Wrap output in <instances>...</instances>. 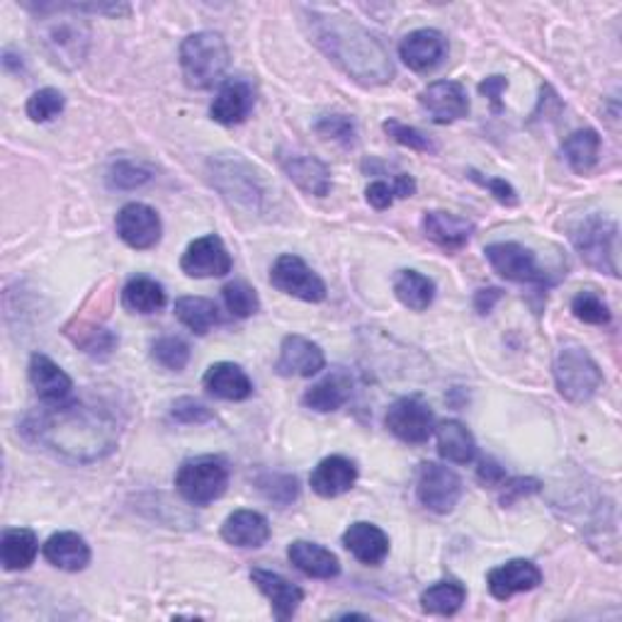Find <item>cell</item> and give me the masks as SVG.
<instances>
[{
    "label": "cell",
    "instance_id": "cell-5",
    "mask_svg": "<svg viewBox=\"0 0 622 622\" xmlns=\"http://www.w3.org/2000/svg\"><path fill=\"white\" fill-rule=\"evenodd\" d=\"M576 253L588 268L618 278V224L603 214L586 217L572 234Z\"/></svg>",
    "mask_w": 622,
    "mask_h": 622
},
{
    "label": "cell",
    "instance_id": "cell-22",
    "mask_svg": "<svg viewBox=\"0 0 622 622\" xmlns=\"http://www.w3.org/2000/svg\"><path fill=\"white\" fill-rule=\"evenodd\" d=\"M355 482H358L355 462L343 455H331L321 460L309 477L312 489L324 496V499H336V496L350 491L355 486Z\"/></svg>",
    "mask_w": 622,
    "mask_h": 622
},
{
    "label": "cell",
    "instance_id": "cell-11",
    "mask_svg": "<svg viewBox=\"0 0 622 622\" xmlns=\"http://www.w3.org/2000/svg\"><path fill=\"white\" fill-rule=\"evenodd\" d=\"M489 265L504 280L511 282H533V285H545L547 273L538 265L535 253L530 248L516 241H501L484 248Z\"/></svg>",
    "mask_w": 622,
    "mask_h": 622
},
{
    "label": "cell",
    "instance_id": "cell-1",
    "mask_svg": "<svg viewBox=\"0 0 622 622\" xmlns=\"http://www.w3.org/2000/svg\"><path fill=\"white\" fill-rule=\"evenodd\" d=\"M32 443L69 462H95L117 448L120 421L112 409L100 402L47 404V409L32 414L22 423Z\"/></svg>",
    "mask_w": 622,
    "mask_h": 622
},
{
    "label": "cell",
    "instance_id": "cell-31",
    "mask_svg": "<svg viewBox=\"0 0 622 622\" xmlns=\"http://www.w3.org/2000/svg\"><path fill=\"white\" fill-rule=\"evenodd\" d=\"M214 166V163H212ZM244 163L239 161H217L214 166V183L222 190V195L226 200L239 202V205L246 207H256V200H258V188H256V180L251 173H241Z\"/></svg>",
    "mask_w": 622,
    "mask_h": 622
},
{
    "label": "cell",
    "instance_id": "cell-17",
    "mask_svg": "<svg viewBox=\"0 0 622 622\" xmlns=\"http://www.w3.org/2000/svg\"><path fill=\"white\" fill-rule=\"evenodd\" d=\"M489 591L496 601H508L516 593L533 591L542 584V572L535 562L530 559H511L496 567L486 576Z\"/></svg>",
    "mask_w": 622,
    "mask_h": 622
},
{
    "label": "cell",
    "instance_id": "cell-41",
    "mask_svg": "<svg viewBox=\"0 0 622 622\" xmlns=\"http://www.w3.org/2000/svg\"><path fill=\"white\" fill-rule=\"evenodd\" d=\"M314 132L319 134L321 139L341 144L346 146V149L358 144V127L348 115H324L319 122L314 124Z\"/></svg>",
    "mask_w": 622,
    "mask_h": 622
},
{
    "label": "cell",
    "instance_id": "cell-8",
    "mask_svg": "<svg viewBox=\"0 0 622 622\" xmlns=\"http://www.w3.org/2000/svg\"><path fill=\"white\" fill-rule=\"evenodd\" d=\"M270 285L302 302L316 304L326 299V282L299 256L292 253L280 256L270 268Z\"/></svg>",
    "mask_w": 622,
    "mask_h": 622
},
{
    "label": "cell",
    "instance_id": "cell-50",
    "mask_svg": "<svg viewBox=\"0 0 622 622\" xmlns=\"http://www.w3.org/2000/svg\"><path fill=\"white\" fill-rule=\"evenodd\" d=\"M365 197L375 210H387L392 207V202L397 200V190H394V183L389 185L384 183V180H375V183L367 185Z\"/></svg>",
    "mask_w": 622,
    "mask_h": 622
},
{
    "label": "cell",
    "instance_id": "cell-42",
    "mask_svg": "<svg viewBox=\"0 0 622 622\" xmlns=\"http://www.w3.org/2000/svg\"><path fill=\"white\" fill-rule=\"evenodd\" d=\"M572 314L576 319L584 321V324H591V326H606L610 324V309L608 304L598 297L596 292H579L576 297L572 299Z\"/></svg>",
    "mask_w": 622,
    "mask_h": 622
},
{
    "label": "cell",
    "instance_id": "cell-27",
    "mask_svg": "<svg viewBox=\"0 0 622 622\" xmlns=\"http://www.w3.org/2000/svg\"><path fill=\"white\" fill-rule=\"evenodd\" d=\"M44 559L61 572H83L90 564V547L78 533H54L42 547Z\"/></svg>",
    "mask_w": 622,
    "mask_h": 622
},
{
    "label": "cell",
    "instance_id": "cell-35",
    "mask_svg": "<svg viewBox=\"0 0 622 622\" xmlns=\"http://www.w3.org/2000/svg\"><path fill=\"white\" fill-rule=\"evenodd\" d=\"M564 158L572 166L574 173L586 176L591 173L598 163V154H601V137L596 129H576L569 134L562 144Z\"/></svg>",
    "mask_w": 622,
    "mask_h": 622
},
{
    "label": "cell",
    "instance_id": "cell-33",
    "mask_svg": "<svg viewBox=\"0 0 622 622\" xmlns=\"http://www.w3.org/2000/svg\"><path fill=\"white\" fill-rule=\"evenodd\" d=\"M394 294L411 312H426L436 299V282L418 270H399L394 275Z\"/></svg>",
    "mask_w": 622,
    "mask_h": 622
},
{
    "label": "cell",
    "instance_id": "cell-23",
    "mask_svg": "<svg viewBox=\"0 0 622 622\" xmlns=\"http://www.w3.org/2000/svg\"><path fill=\"white\" fill-rule=\"evenodd\" d=\"M353 397V377L348 375L343 367H338L333 372H329L324 380H319L304 392V406L312 411L319 414H329V411H338L341 406H346Z\"/></svg>",
    "mask_w": 622,
    "mask_h": 622
},
{
    "label": "cell",
    "instance_id": "cell-7",
    "mask_svg": "<svg viewBox=\"0 0 622 622\" xmlns=\"http://www.w3.org/2000/svg\"><path fill=\"white\" fill-rule=\"evenodd\" d=\"M554 382L559 394L572 404H584L601 389L603 372L584 348H562L554 360Z\"/></svg>",
    "mask_w": 622,
    "mask_h": 622
},
{
    "label": "cell",
    "instance_id": "cell-40",
    "mask_svg": "<svg viewBox=\"0 0 622 622\" xmlns=\"http://www.w3.org/2000/svg\"><path fill=\"white\" fill-rule=\"evenodd\" d=\"M66 105V98L61 90H56V88H42L37 90V93H32V98L27 100V117L32 122H49L54 117H59L61 115V110Z\"/></svg>",
    "mask_w": 622,
    "mask_h": 622
},
{
    "label": "cell",
    "instance_id": "cell-24",
    "mask_svg": "<svg viewBox=\"0 0 622 622\" xmlns=\"http://www.w3.org/2000/svg\"><path fill=\"white\" fill-rule=\"evenodd\" d=\"M343 545L358 562L377 567L389 554V538L382 528L372 523H353L343 533Z\"/></svg>",
    "mask_w": 622,
    "mask_h": 622
},
{
    "label": "cell",
    "instance_id": "cell-25",
    "mask_svg": "<svg viewBox=\"0 0 622 622\" xmlns=\"http://www.w3.org/2000/svg\"><path fill=\"white\" fill-rule=\"evenodd\" d=\"M287 557L294 567H297L302 574L312 576V579L329 581L341 574V562H338L336 554L309 540L292 542L287 550Z\"/></svg>",
    "mask_w": 622,
    "mask_h": 622
},
{
    "label": "cell",
    "instance_id": "cell-12",
    "mask_svg": "<svg viewBox=\"0 0 622 622\" xmlns=\"http://www.w3.org/2000/svg\"><path fill=\"white\" fill-rule=\"evenodd\" d=\"M231 265L234 260L217 234L200 236L180 258V268L188 278H224L231 273Z\"/></svg>",
    "mask_w": 622,
    "mask_h": 622
},
{
    "label": "cell",
    "instance_id": "cell-47",
    "mask_svg": "<svg viewBox=\"0 0 622 622\" xmlns=\"http://www.w3.org/2000/svg\"><path fill=\"white\" fill-rule=\"evenodd\" d=\"M171 418H173L176 423H185V426L195 423V426H197V423L212 421L214 414H212V409H207L205 404H200V402H195V399L185 397V399H178V402L173 404Z\"/></svg>",
    "mask_w": 622,
    "mask_h": 622
},
{
    "label": "cell",
    "instance_id": "cell-15",
    "mask_svg": "<svg viewBox=\"0 0 622 622\" xmlns=\"http://www.w3.org/2000/svg\"><path fill=\"white\" fill-rule=\"evenodd\" d=\"M445 54H448V39L443 37V32L431 27L411 32V35H406L399 44L402 61L416 73H428L438 69V66L443 64Z\"/></svg>",
    "mask_w": 622,
    "mask_h": 622
},
{
    "label": "cell",
    "instance_id": "cell-39",
    "mask_svg": "<svg viewBox=\"0 0 622 622\" xmlns=\"http://www.w3.org/2000/svg\"><path fill=\"white\" fill-rule=\"evenodd\" d=\"M151 358L161 367L171 370V372H180V370H185L190 363V346L178 336H163L151 346Z\"/></svg>",
    "mask_w": 622,
    "mask_h": 622
},
{
    "label": "cell",
    "instance_id": "cell-2",
    "mask_svg": "<svg viewBox=\"0 0 622 622\" xmlns=\"http://www.w3.org/2000/svg\"><path fill=\"white\" fill-rule=\"evenodd\" d=\"M304 22H307L309 37L316 47L353 81L363 86H384L394 78V64L387 47L355 20L307 8Z\"/></svg>",
    "mask_w": 622,
    "mask_h": 622
},
{
    "label": "cell",
    "instance_id": "cell-6",
    "mask_svg": "<svg viewBox=\"0 0 622 622\" xmlns=\"http://www.w3.org/2000/svg\"><path fill=\"white\" fill-rule=\"evenodd\" d=\"M39 44L61 69H76L88 56L90 27L78 18H47L39 22Z\"/></svg>",
    "mask_w": 622,
    "mask_h": 622
},
{
    "label": "cell",
    "instance_id": "cell-48",
    "mask_svg": "<svg viewBox=\"0 0 622 622\" xmlns=\"http://www.w3.org/2000/svg\"><path fill=\"white\" fill-rule=\"evenodd\" d=\"M470 178L474 180V183L486 188L491 192V195L501 202V205H508V207H513L516 202H518V192L513 190L511 183H506L504 178H484L482 173L477 171H470Z\"/></svg>",
    "mask_w": 622,
    "mask_h": 622
},
{
    "label": "cell",
    "instance_id": "cell-32",
    "mask_svg": "<svg viewBox=\"0 0 622 622\" xmlns=\"http://www.w3.org/2000/svg\"><path fill=\"white\" fill-rule=\"evenodd\" d=\"M39 540L35 530L30 528H10L3 533V545H0V559L8 572L27 569L37 559Z\"/></svg>",
    "mask_w": 622,
    "mask_h": 622
},
{
    "label": "cell",
    "instance_id": "cell-3",
    "mask_svg": "<svg viewBox=\"0 0 622 622\" xmlns=\"http://www.w3.org/2000/svg\"><path fill=\"white\" fill-rule=\"evenodd\" d=\"M180 69L190 88L210 90L229 69V47L217 32H197L180 44Z\"/></svg>",
    "mask_w": 622,
    "mask_h": 622
},
{
    "label": "cell",
    "instance_id": "cell-52",
    "mask_svg": "<svg viewBox=\"0 0 622 622\" xmlns=\"http://www.w3.org/2000/svg\"><path fill=\"white\" fill-rule=\"evenodd\" d=\"M477 479L484 486H501L506 482V472H504V467L499 465V462L484 460L482 465H479V470H477Z\"/></svg>",
    "mask_w": 622,
    "mask_h": 622
},
{
    "label": "cell",
    "instance_id": "cell-10",
    "mask_svg": "<svg viewBox=\"0 0 622 622\" xmlns=\"http://www.w3.org/2000/svg\"><path fill=\"white\" fill-rule=\"evenodd\" d=\"M418 501L433 513H450L462 499V479L455 472L438 465V462H426L418 472L416 484Z\"/></svg>",
    "mask_w": 622,
    "mask_h": 622
},
{
    "label": "cell",
    "instance_id": "cell-49",
    "mask_svg": "<svg viewBox=\"0 0 622 622\" xmlns=\"http://www.w3.org/2000/svg\"><path fill=\"white\" fill-rule=\"evenodd\" d=\"M501 494V506H513L516 501L525 499V496H533L540 491V482L530 477H518V479H506Z\"/></svg>",
    "mask_w": 622,
    "mask_h": 622
},
{
    "label": "cell",
    "instance_id": "cell-51",
    "mask_svg": "<svg viewBox=\"0 0 622 622\" xmlns=\"http://www.w3.org/2000/svg\"><path fill=\"white\" fill-rule=\"evenodd\" d=\"M506 88H508V81L504 76H491V78H486L484 83H479V93L491 100L494 110H501V95Z\"/></svg>",
    "mask_w": 622,
    "mask_h": 622
},
{
    "label": "cell",
    "instance_id": "cell-30",
    "mask_svg": "<svg viewBox=\"0 0 622 622\" xmlns=\"http://www.w3.org/2000/svg\"><path fill=\"white\" fill-rule=\"evenodd\" d=\"M440 457L452 465H470L477 457V440L470 433V428L460 421H443L436 428Z\"/></svg>",
    "mask_w": 622,
    "mask_h": 622
},
{
    "label": "cell",
    "instance_id": "cell-9",
    "mask_svg": "<svg viewBox=\"0 0 622 622\" xmlns=\"http://www.w3.org/2000/svg\"><path fill=\"white\" fill-rule=\"evenodd\" d=\"M433 411L421 397H402L384 414V426L389 433L409 445H423L433 436Z\"/></svg>",
    "mask_w": 622,
    "mask_h": 622
},
{
    "label": "cell",
    "instance_id": "cell-43",
    "mask_svg": "<svg viewBox=\"0 0 622 622\" xmlns=\"http://www.w3.org/2000/svg\"><path fill=\"white\" fill-rule=\"evenodd\" d=\"M384 132L389 134V137L406 146V149H411V151H421V154H436L438 151V146L431 137H426V134L421 129H416V127H409V124H404V122H397V120H387L382 124Z\"/></svg>",
    "mask_w": 622,
    "mask_h": 622
},
{
    "label": "cell",
    "instance_id": "cell-19",
    "mask_svg": "<svg viewBox=\"0 0 622 622\" xmlns=\"http://www.w3.org/2000/svg\"><path fill=\"white\" fill-rule=\"evenodd\" d=\"M280 166L285 176L297 185L302 192L314 197H326L331 190V171L324 161L307 154H282Z\"/></svg>",
    "mask_w": 622,
    "mask_h": 622
},
{
    "label": "cell",
    "instance_id": "cell-29",
    "mask_svg": "<svg viewBox=\"0 0 622 622\" xmlns=\"http://www.w3.org/2000/svg\"><path fill=\"white\" fill-rule=\"evenodd\" d=\"M222 538L234 547H263L270 540L268 518L258 511H234L224 520Z\"/></svg>",
    "mask_w": 622,
    "mask_h": 622
},
{
    "label": "cell",
    "instance_id": "cell-34",
    "mask_svg": "<svg viewBox=\"0 0 622 622\" xmlns=\"http://www.w3.org/2000/svg\"><path fill=\"white\" fill-rule=\"evenodd\" d=\"M122 304L134 314H156L166 307V290L154 278H132L122 290Z\"/></svg>",
    "mask_w": 622,
    "mask_h": 622
},
{
    "label": "cell",
    "instance_id": "cell-45",
    "mask_svg": "<svg viewBox=\"0 0 622 622\" xmlns=\"http://www.w3.org/2000/svg\"><path fill=\"white\" fill-rule=\"evenodd\" d=\"M151 173L144 171L137 163L132 161H120L110 168L108 173V183L110 188H117V190H134V188H142L144 183H149Z\"/></svg>",
    "mask_w": 622,
    "mask_h": 622
},
{
    "label": "cell",
    "instance_id": "cell-44",
    "mask_svg": "<svg viewBox=\"0 0 622 622\" xmlns=\"http://www.w3.org/2000/svg\"><path fill=\"white\" fill-rule=\"evenodd\" d=\"M260 491L265 494L268 501H273L278 506H287L299 496V484L290 474H268L258 482Z\"/></svg>",
    "mask_w": 622,
    "mask_h": 622
},
{
    "label": "cell",
    "instance_id": "cell-37",
    "mask_svg": "<svg viewBox=\"0 0 622 622\" xmlns=\"http://www.w3.org/2000/svg\"><path fill=\"white\" fill-rule=\"evenodd\" d=\"M467 601V588L460 581H438L421 593V608L431 615H455Z\"/></svg>",
    "mask_w": 622,
    "mask_h": 622
},
{
    "label": "cell",
    "instance_id": "cell-53",
    "mask_svg": "<svg viewBox=\"0 0 622 622\" xmlns=\"http://www.w3.org/2000/svg\"><path fill=\"white\" fill-rule=\"evenodd\" d=\"M501 297H504V292L499 287L479 290L477 294H474V309H477L479 314H489L494 309V304L499 302Z\"/></svg>",
    "mask_w": 622,
    "mask_h": 622
},
{
    "label": "cell",
    "instance_id": "cell-4",
    "mask_svg": "<svg viewBox=\"0 0 622 622\" xmlns=\"http://www.w3.org/2000/svg\"><path fill=\"white\" fill-rule=\"evenodd\" d=\"M229 486V465L219 455L185 460L176 474V489L192 506H207L224 496Z\"/></svg>",
    "mask_w": 622,
    "mask_h": 622
},
{
    "label": "cell",
    "instance_id": "cell-28",
    "mask_svg": "<svg viewBox=\"0 0 622 622\" xmlns=\"http://www.w3.org/2000/svg\"><path fill=\"white\" fill-rule=\"evenodd\" d=\"M423 231L436 246L445 248V251H460L467 246L474 234V224L457 217L450 212H426L423 217Z\"/></svg>",
    "mask_w": 622,
    "mask_h": 622
},
{
    "label": "cell",
    "instance_id": "cell-16",
    "mask_svg": "<svg viewBox=\"0 0 622 622\" xmlns=\"http://www.w3.org/2000/svg\"><path fill=\"white\" fill-rule=\"evenodd\" d=\"M326 365V355L321 346L304 336H287L280 346L278 358V375L282 377H314L319 375Z\"/></svg>",
    "mask_w": 622,
    "mask_h": 622
},
{
    "label": "cell",
    "instance_id": "cell-13",
    "mask_svg": "<svg viewBox=\"0 0 622 622\" xmlns=\"http://www.w3.org/2000/svg\"><path fill=\"white\" fill-rule=\"evenodd\" d=\"M163 224L158 212L144 202H129L117 214V236L129 248L137 251H149L161 241Z\"/></svg>",
    "mask_w": 622,
    "mask_h": 622
},
{
    "label": "cell",
    "instance_id": "cell-20",
    "mask_svg": "<svg viewBox=\"0 0 622 622\" xmlns=\"http://www.w3.org/2000/svg\"><path fill=\"white\" fill-rule=\"evenodd\" d=\"M27 375H30V384L35 387L37 397L44 404H64L71 399L73 380L66 375V372L56 365L52 358L42 355V353L32 355Z\"/></svg>",
    "mask_w": 622,
    "mask_h": 622
},
{
    "label": "cell",
    "instance_id": "cell-14",
    "mask_svg": "<svg viewBox=\"0 0 622 622\" xmlns=\"http://www.w3.org/2000/svg\"><path fill=\"white\" fill-rule=\"evenodd\" d=\"M418 103L431 115L436 124H450L470 112V98L467 90L457 81H436L421 90Z\"/></svg>",
    "mask_w": 622,
    "mask_h": 622
},
{
    "label": "cell",
    "instance_id": "cell-21",
    "mask_svg": "<svg viewBox=\"0 0 622 622\" xmlns=\"http://www.w3.org/2000/svg\"><path fill=\"white\" fill-rule=\"evenodd\" d=\"M251 581L258 586V591L268 598L270 606H273L278 620H292L297 615V610L304 601V591L297 584H292L285 576L268 569H253Z\"/></svg>",
    "mask_w": 622,
    "mask_h": 622
},
{
    "label": "cell",
    "instance_id": "cell-18",
    "mask_svg": "<svg viewBox=\"0 0 622 622\" xmlns=\"http://www.w3.org/2000/svg\"><path fill=\"white\" fill-rule=\"evenodd\" d=\"M256 105V90L246 81V78H231L222 86V90L214 98L210 108V115L214 122L224 124V127H234L241 124L253 112Z\"/></svg>",
    "mask_w": 622,
    "mask_h": 622
},
{
    "label": "cell",
    "instance_id": "cell-46",
    "mask_svg": "<svg viewBox=\"0 0 622 622\" xmlns=\"http://www.w3.org/2000/svg\"><path fill=\"white\" fill-rule=\"evenodd\" d=\"M76 343L81 346L88 355H95V358H105L110 355L112 350L117 348V336L108 331V329H90L86 331L83 338H76Z\"/></svg>",
    "mask_w": 622,
    "mask_h": 622
},
{
    "label": "cell",
    "instance_id": "cell-36",
    "mask_svg": "<svg viewBox=\"0 0 622 622\" xmlns=\"http://www.w3.org/2000/svg\"><path fill=\"white\" fill-rule=\"evenodd\" d=\"M178 321L188 326L192 333L207 336L219 324V309L205 297H180L176 299Z\"/></svg>",
    "mask_w": 622,
    "mask_h": 622
},
{
    "label": "cell",
    "instance_id": "cell-38",
    "mask_svg": "<svg viewBox=\"0 0 622 622\" xmlns=\"http://www.w3.org/2000/svg\"><path fill=\"white\" fill-rule=\"evenodd\" d=\"M222 297L226 309H229V314L236 316V319H248V316H253L260 309L256 290L244 280H234L229 285H224Z\"/></svg>",
    "mask_w": 622,
    "mask_h": 622
},
{
    "label": "cell",
    "instance_id": "cell-26",
    "mask_svg": "<svg viewBox=\"0 0 622 622\" xmlns=\"http://www.w3.org/2000/svg\"><path fill=\"white\" fill-rule=\"evenodd\" d=\"M207 394L224 402H244L253 394V382L234 363H214L202 377Z\"/></svg>",
    "mask_w": 622,
    "mask_h": 622
}]
</instances>
